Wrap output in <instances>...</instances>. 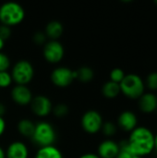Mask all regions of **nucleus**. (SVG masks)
<instances>
[{
	"mask_svg": "<svg viewBox=\"0 0 157 158\" xmlns=\"http://www.w3.org/2000/svg\"><path fill=\"white\" fill-rule=\"evenodd\" d=\"M34 158H64L61 151L55 145L40 147Z\"/></svg>",
	"mask_w": 157,
	"mask_h": 158,
	"instance_id": "18",
	"label": "nucleus"
},
{
	"mask_svg": "<svg viewBox=\"0 0 157 158\" xmlns=\"http://www.w3.org/2000/svg\"><path fill=\"white\" fill-rule=\"evenodd\" d=\"M31 140L39 148L54 145L56 140V132L54 126L43 120L35 123V130Z\"/></svg>",
	"mask_w": 157,
	"mask_h": 158,
	"instance_id": "4",
	"label": "nucleus"
},
{
	"mask_svg": "<svg viewBox=\"0 0 157 158\" xmlns=\"http://www.w3.org/2000/svg\"><path fill=\"white\" fill-rule=\"evenodd\" d=\"M32 41L37 45H44L47 42V37L43 31H36L32 36Z\"/></svg>",
	"mask_w": 157,
	"mask_h": 158,
	"instance_id": "25",
	"label": "nucleus"
},
{
	"mask_svg": "<svg viewBox=\"0 0 157 158\" xmlns=\"http://www.w3.org/2000/svg\"><path fill=\"white\" fill-rule=\"evenodd\" d=\"M104 119L100 112L94 109L86 111L81 118V126L88 134H96L101 131Z\"/></svg>",
	"mask_w": 157,
	"mask_h": 158,
	"instance_id": "6",
	"label": "nucleus"
},
{
	"mask_svg": "<svg viewBox=\"0 0 157 158\" xmlns=\"http://www.w3.org/2000/svg\"><path fill=\"white\" fill-rule=\"evenodd\" d=\"M75 77L81 83H89L94 78V71L91 67L82 66L75 70Z\"/></svg>",
	"mask_w": 157,
	"mask_h": 158,
	"instance_id": "19",
	"label": "nucleus"
},
{
	"mask_svg": "<svg viewBox=\"0 0 157 158\" xmlns=\"http://www.w3.org/2000/svg\"><path fill=\"white\" fill-rule=\"evenodd\" d=\"M155 150L157 152V133L155 134Z\"/></svg>",
	"mask_w": 157,
	"mask_h": 158,
	"instance_id": "34",
	"label": "nucleus"
},
{
	"mask_svg": "<svg viewBox=\"0 0 157 158\" xmlns=\"http://www.w3.org/2000/svg\"><path fill=\"white\" fill-rule=\"evenodd\" d=\"M131 158H143V157H142V156H132V157Z\"/></svg>",
	"mask_w": 157,
	"mask_h": 158,
	"instance_id": "35",
	"label": "nucleus"
},
{
	"mask_svg": "<svg viewBox=\"0 0 157 158\" xmlns=\"http://www.w3.org/2000/svg\"><path fill=\"white\" fill-rule=\"evenodd\" d=\"M10 74L16 84L28 86L34 77V68L30 61L20 59L14 64Z\"/></svg>",
	"mask_w": 157,
	"mask_h": 158,
	"instance_id": "5",
	"label": "nucleus"
},
{
	"mask_svg": "<svg viewBox=\"0 0 157 158\" xmlns=\"http://www.w3.org/2000/svg\"><path fill=\"white\" fill-rule=\"evenodd\" d=\"M139 109L145 114H152L157 111V96L152 92L144 93L138 99Z\"/></svg>",
	"mask_w": 157,
	"mask_h": 158,
	"instance_id": "13",
	"label": "nucleus"
},
{
	"mask_svg": "<svg viewBox=\"0 0 157 158\" xmlns=\"http://www.w3.org/2000/svg\"><path fill=\"white\" fill-rule=\"evenodd\" d=\"M10 96L12 101L20 106H30L33 95L31 89L27 85H19L16 84L10 92Z\"/></svg>",
	"mask_w": 157,
	"mask_h": 158,
	"instance_id": "10",
	"label": "nucleus"
},
{
	"mask_svg": "<svg viewBox=\"0 0 157 158\" xmlns=\"http://www.w3.org/2000/svg\"><path fill=\"white\" fill-rule=\"evenodd\" d=\"M9 67H10L9 57L6 54L0 52V71H7Z\"/></svg>",
	"mask_w": 157,
	"mask_h": 158,
	"instance_id": "26",
	"label": "nucleus"
},
{
	"mask_svg": "<svg viewBox=\"0 0 157 158\" xmlns=\"http://www.w3.org/2000/svg\"><path fill=\"white\" fill-rule=\"evenodd\" d=\"M119 151L118 143L111 139H106L98 145L97 155L100 158H116Z\"/></svg>",
	"mask_w": 157,
	"mask_h": 158,
	"instance_id": "12",
	"label": "nucleus"
},
{
	"mask_svg": "<svg viewBox=\"0 0 157 158\" xmlns=\"http://www.w3.org/2000/svg\"><path fill=\"white\" fill-rule=\"evenodd\" d=\"M101 92L104 97L107 99H115L119 95V94H121L119 84L111 81H108L103 84Z\"/></svg>",
	"mask_w": 157,
	"mask_h": 158,
	"instance_id": "17",
	"label": "nucleus"
},
{
	"mask_svg": "<svg viewBox=\"0 0 157 158\" xmlns=\"http://www.w3.org/2000/svg\"><path fill=\"white\" fill-rule=\"evenodd\" d=\"M25 19V10L17 2L9 1L0 6V22L3 25L12 27L20 24Z\"/></svg>",
	"mask_w": 157,
	"mask_h": 158,
	"instance_id": "2",
	"label": "nucleus"
},
{
	"mask_svg": "<svg viewBox=\"0 0 157 158\" xmlns=\"http://www.w3.org/2000/svg\"><path fill=\"white\" fill-rule=\"evenodd\" d=\"M118 126L127 132H131L138 127V118L130 110L122 111L118 118Z\"/></svg>",
	"mask_w": 157,
	"mask_h": 158,
	"instance_id": "11",
	"label": "nucleus"
},
{
	"mask_svg": "<svg viewBox=\"0 0 157 158\" xmlns=\"http://www.w3.org/2000/svg\"><path fill=\"white\" fill-rule=\"evenodd\" d=\"M69 112V109H68V106L63 103L61 104H57L56 106H53V110H52V113L54 114V116L56 118H65L66 116H68Z\"/></svg>",
	"mask_w": 157,
	"mask_h": 158,
	"instance_id": "21",
	"label": "nucleus"
},
{
	"mask_svg": "<svg viewBox=\"0 0 157 158\" xmlns=\"http://www.w3.org/2000/svg\"><path fill=\"white\" fill-rule=\"evenodd\" d=\"M65 55V49L59 41L49 40L43 47V56L44 59L51 64L59 63Z\"/></svg>",
	"mask_w": 157,
	"mask_h": 158,
	"instance_id": "8",
	"label": "nucleus"
},
{
	"mask_svg": "<svg viewBox=\"0 0 157 158\" xmlns=\"http://www.w3.org/2000/svg\"><path fill=\"white\" fill-rule=\"evenodd\" d=\"M145 86L153 92H157V71H152L148 74Z\"/></svg>",
	"mask_w": 157,
	"mask_h": 158,
	"instance_id": "23",
	"label": "nucleus"
},
{
	"mask_svg": "<svg viewBox=\"0 0 157 158\" xmlns=\"http://www.w3.org/2000/svg\"><path fill=\"white\" fill-rule=\"evenodd\" d=\"M5 153H6V158L29 157V149L27 145L20 141H15L9 143Z\"/></svg>",
	"mask_w": 157,
	"mask_h": 158,
	"instance_id": "14",
	"label": "nucleus"
},
{
	"mask_svg": "<svg viewBox=\"0 0 157 158\" xmlns=\"http://www.w3.org/2000/svg\"><path fill=\"white\" fill-rule=\"evenodd\" d=\"M17 129L19 133L25 138H31L35 130V123L28 118H22L18 122Z\"/></svg>",
	"mask_w": 157,
	"mask_h": 158,
	"instance_id": "16",
	"label": "nucleus"
},
{
	"mask_svg": "<svg viewBox=\"0 0 157 158\" xmlns=\"http://www.w3.org/2000/svg\"><path fill=\"white\" fill-rule=\"evenodd\" d=\"M155 5H157V0H155Z\"/></svg>",
	"mask_w": 157,
	"mask_h": 158,
	"instance_id": "36",
	"label": "nucleus"
},
{
	"mask_svg": "<svg viewBox=\"0 0 157 158\" xmlns=\"http://www.w3.org/2000/svg\"><path fill=\"white\" fill-rule=\"evenodd\" d=\"M4 45H5V41H3V40L0 38V52H1L2 49L4 48Z\"/></svg>",
	"mask_w": 157,
	"mask_h": 158,
	"instance_id": "33",
	"label": "nucleus"
},
{
	"mask_svg": "<svg viewBox=\"0 0 157 158\" xmlns=\"http://www.w3.org/2000/svg\"><path fill=\"white\" fill-rule=\"evenodd\" d=\"M126 76V73L125 71L120 69V68H115L113 69L111 71H110V74H109V81H113V82H116V83H120L123 79L125 78Z\"/></svg>",
	"mask_w": 157,
	"mask_h": 158,
	"instance_id": "22",
	"label": "nucleus"
},
{
	"mask_svg": "<svg viewBox=\"0 0 157 158\" xmlns=\"http://www.w3.org/2000/svg\"><path fill=\"white\" fill-rule=\"evenodd\" d=\"M64 31L63 24L59 20H51L49 21L44 29V33L49 40L58 41Z\"/></svg>",
	"mask_w": 157,
	"mask_h": 158,
	"instance_id": "15",
	"label": "nucleus"
},
{
	"mask_svg": "<svg viewBox=\"0 0 157 158\" xmlns=\"http://www.w3.org/2000/svg\"><path fill=\"white\" fill-rule=\"evenodd\" d=\"M120 92L127 98L138 100L145 93V82L141 76L135 73L126 74L119 83Z\"/></svg>",
	"mask_w": 157,
	"mask_h": 158,
	"instance_id": "3",
	"label": "nucleus"
},
{
	"mask_svg": "<svg viewBox=\"0 0 157 158\" xmlns=\"http://www.w3.org/2000/svg\"><path fill=\"white\" fill-rule=\"evenodd\" d=\"M13 82L10 72L0 71V88H7Z\"/></svg>",
	"mask_w": 157,
	"mask_h": 158,
	"instance_id": "24",
	"label": "nucleus"
},
{
	"mask_svg": "<svg viewBox=\"0 0 157 158\" xmlns=\"http://www.w3.org/2000/svg\"><path fill=\"white\" fill-rule=\"evenodd\" d=\"M6 121H5V119L2 118V117H0V137L4 134V132H5V131H6Z\"/></svg>",
	"mask_w": 157,
	"mask_h": 158,
	"instance_id": "29",
	"label": "nucleus"
},
{
	"mask_svg": "<svg viewBox=\"0 0 157 158\" xmlns=\"http://www.w3.org/2000/svg\"><path fill=\"white\" fill-rule=\"evenodd\" d=\"M0 158H6V153L5 150L0 146Z\"/></svg>",
	"mask_w": 157,
	"mask_h": 158,
	"instance_id": "32",
	"label": "nucleus"
},
{
	"mask_svg": "<svg viewBox=\"0 0 157 158\" xmlns=\"http://www.w3.org/2000/svg\"><path fill=\"white\" fill-rule=\"evenodd\" d=\"M79 158H100L98 156L97 154H93V153H87L84 154L82 156H81Z\"/></svg>",
	"mask_w": 157,
	"mask_h": 158,
	"instance_id": "30",
	"label": "nucleus"
},
{
	"mask_svg": "<svg viewBox=\"0 0 157 158\" xmlns=\"http://www.w3.org/2000/svg\"><path fill=\"white\" fill-rule=\"evenodd\" d=\"M129 151L132 156H145L155 150V134L144 126L134 129L128 139Z\"/></svg>",
	"mask_w": 157,
	"mask_h": 158,
	"instance_id": "1",
	"label": "nucleus"
},
{
	"mask_svg": "<svg viewBox=\"0 0 157 158\" xmlns=\"http://www.w3.org/2000/svg\"><path fill=\"white\" fill-rule=\"evenodd\" d=\"M6 106H5V105L3 104V103H1L0 102V117H2L3 118V116L5 115V113H6Z\"/></svg>",
	"mask_w": 157,
	"mask_h": 158,
	"instance_id": "31",
	"label": "nucleus"
},
{
	"mask_svg": "<svg viewBox=\"0 0 157 158\" xmlns=\"http://www.w3.org/2000/svg\"><path fill=\"white\" fill-rule=\"evenodd\" d=\"M50 80L55 86L66 88L76 80L75 70H72L68 67H57L51 72Z\"/></svg>",
	"mask_w": 157,
	"mask_h": 158,
	"instance_id": "7",
	"label": "nucleus"
},
{
	"mask_svg": "<svg viewBox=\"0 0 157 158\" xmlns=\"http://www.w3.org/2000/svg\"><path fill=\"white\" fill-rule=\"evenodd\" d=\"M10 36H11V29H10V27L1 24L0 25V38L3 41L6 42Z\"/></svg>",
	"mask_w": 157,
	"mask_h": 158,
	"instance_id": "27",
	"label": "nucleus"
},
{
	"mask_svg": "<svg viewBox=\"0 0 157 158\" xmlns=\"http://www.w3.org/2000/svg\"><path fill=\"white\" fill-rule=\"evenodd\" d=\"M117 131H118V127L112 121H105V122H104L103 126H102V129H101V131L103 132V134L105 136L108 137V138L113 137L117 133Z\"/></svg>",
	"mask_w": 157,
	"mask_h": 158,
	"instance_id": "20",
	"label": "nucleus"
},
{
	"mask_svg": "<svg viewBox=\"0 0 157 158\" xmlns=\"http://www.w3.org/2000/svg\"><path fill=\"white\" fill-rule=\"evenodd\" d=\"M30 106L31 112L35 116L39 118H45L52 113L54 106L49 97L43 94H38L33 96Z\"/></svg>",
	"mask_w": 157,
	"mask_h": 158,
	"instance_id": "9",
	"label": "nucleus"
},
{
	"mask_svg": "<svg viewBox=\"0 0 157 158\" xmlns=\"http://www.w3.org/2000/svg\"><path fill=\"white\" fill-rule=\"evenodd\" d=\"M132 157V155L127 151H119L118 155L117 156L116 158H131Z\"/></svg>",
	"mask_w": 157,
	"mask_h": 158,
	"instance_id": "28",
	"label": "nucleus"
},
{
	"mask_svg": "<svg viewBox=\"0 0 157 158\" xmlns=\"http://www.w3.org/2000/svg\"><path fill=\"white\" fill-rule=\"evenodd\" d=\"M156 96H157V92H156Z\"/></svg>",
	"mask_w": 157,
	"mask_h": 158,
	"instance_id": "37",
	"label": "nucleus"
}]
</instances>
